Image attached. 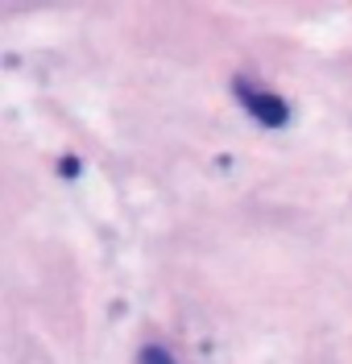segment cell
Returning <instances> with one entry per match:
<instances>
[{
  "label": "cell",
  "mask_w": 352,
  "mask_h": 364,
  "mask_svg": "<svg viewBox=\"0 0 352 364\" xmlns=\"http://www.w3.org/2000/svg\"><path fill=\"white\" fill-rule=\"evenodd\" d=\"M236 95L245 100V108L253 112V120L270 124V129H282V124L290 120V108H286V100L270 95V91H253V87H245V83H236Z\"/></svg>",
  "instance_id": "cell-1"
},
{
  "label": "cell",
  "mask_w": 352,
  "mask_h": 364,
  "mask_svg": "<svg viewBox=\"0 0 352 364\" xmlns=\"http://www.w3.org/2000/svg\"><path fill=\"white\" fill-rule=\"evenodd\" d=\"M141 364H174V356L166 352V348H158V343H149V348H141Z\"/></svg>",
  "instance_id": "cell-2"
},
{
  "label": "cell",
  "mask_w": 352,
  "mask_h": 364,
  "mask_svg": "<svg viewBox=\"0 0 352 364\" xmlns=\"http://www.w3.org/2000/svg\"><path fill=\"white\" fill-rule=\"evenodd\" d=\"M58 170H63V174H79V161H75V158H63V166H58Z\"/></svg>",
  "instance_id": "cell-3"
}]
</instances>
